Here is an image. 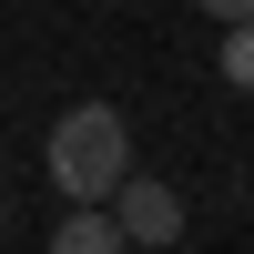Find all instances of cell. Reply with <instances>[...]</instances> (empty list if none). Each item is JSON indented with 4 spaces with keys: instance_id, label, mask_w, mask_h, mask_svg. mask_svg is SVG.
Here are the masks:
<instances>
[{
    "instance_id": "obj_4",
    "label": "cell",
    "mask_w": 254,
    "mask_h": 254,
    "mask_svg": "<svg viewBox=\"0 0 254 254\" xmlns=\"http://www.w3.org/2000/svg\"><path fill=\"white\" fill-rule=\"evenodd\" d=\"M224 81L254 92V20H224Z\"/></svg>"
},
{
    "instance_id": "obj_1",
    "label": "cell",
    "mask_w": 254,
    "mask_h": 254,
    "mask_svg": "<svg viewBox=\"0 0 254 254\" xmlns=\"http://www.w3.org/2000/svg\"><path fill=\"white\" fill-rule=\"evenodd\" d=\"M132 173V132L112 102H71L51 122V193L61 203H112V183Z\"/></svg>"
},
{
    "instance_id": "obj_6",
    "label": "cell",
    "mask_w": 254,
    "mask_h": 254,
    "mask_svg": "<svg viewBox=\"0 0 254 254\" xmlns=\"http://www.w3.org/2000/svg\"><path fill=\"white\" fill-rule=\"evenodd\" d=\"M0 224H10V203H0Z\"/></svg>"
},
{
    "instance_id": "obj_2",
    "label": "cell",
    "mask_w": 254,
    "mask_h": 254,
    "mask_svg": "<svg viewBox=\"0 0 254 254\" xmlns=\"http://www.w3.org/2000/svg\"><path fill=\"white\" fill-rule=\"evenodd\" d=\"M112 224H122V244H173L183 234V193L153 183V173H122L112 183Z\"/></svg>"
},
{
    "instance_id": "obj_3",
    "label": "cell",
    "mask_w": 254,
    "mask_h": 254,
    "mask_svg": "<svg viewBox=\"0 0 254 254\" xmlns=\"http://www.w3.org/2000/svg\"><path fill=\"white\" fill-rule=\"evenodd\" d=\"M51 254H132V244H122L112 203H61V224H51Z\"/></svg>"
},
{
    "instance_id": "obj_5",
    "label": "cell",
    "mask_w": 254,
    "mask_h": 254,
    "mask_svg": "<svg viewBox=\"0 0 254 254\" xmlns=\"http://www.w3.org/2000/svg\"><path fill=\"white\" fill-rule=\"evenodd\" d=\"M203 10H214V20H254V0H203Z\"/></svg>"
}]
</instances>
